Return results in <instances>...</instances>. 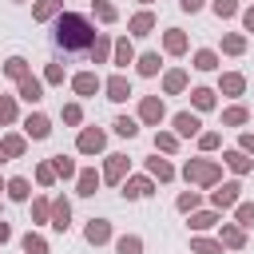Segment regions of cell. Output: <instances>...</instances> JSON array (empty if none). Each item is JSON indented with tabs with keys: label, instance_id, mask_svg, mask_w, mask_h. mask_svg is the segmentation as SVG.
<instances>
[{
	"label": "cell",
	"instance_id": "obj_1",
	"mask_svg": "<svg viewBox=\"0 0 254 254\" xmlns=\"http://www.w3.org/2000/svg\"><path fill=\"white\" fill-rule=\"evenodd\" d=\"M56 44L67 48V52L91 48V44H95V28H91V20H83V16H75V12H64V16L56 20Z\"/></svg>",
	"mask_w": 254,
	"mask_h": 254
},
{
	"label": "cell",
	"instance_id": "obj_2",
	"mask_svg": "<svg viewBox=\"0 0 254 254\" xmlns=\"http://www.w3.org/2000/svg\"><path fill=\"white\" fill-rule=\"evenodd\" d=\"M183 175H187L190 183H202V187L218 183V167H214V163H202V159H190V163L183 167Z\"/></svg>",
	"mask_w": 254,
	"mask_h": 254
},
{
	"label": "cell",
	"instance_id": "obj_3",
	"mask_svg": "<svg viewBox=\"0 0 254 254\" xmlns=\"http://www.w3.org/2000/svg\"><path fill=\"white\" fill-rule=\"evenodd\" d=\"M24 135H32V139H48V135H52L48 115H40V111H36V115H28V119H24Z\"/></svg>",
	"mask_w": 254,
	"mask_h": 254
},
{
	"label": "cell",
	"instance_id": "obj_4",
	"mask_svg": "<svg viewBox=\"0 0 254 254\" xmlns=\"http://www.w3.org/2000/svg\"><path fill=\"white\" fill-rule=\"evenodd\" d=\"M103 131H95V127H87V131H79V151H87V155H95V151H103Z\"/></svg>",
	"mask_w": 254,
	"mask_h": 254
},
{
	"label": "cell",
	"instance_id": "obj_5",
	"mask_svg": "<svg viewBox=\"0 0 254 254\" xmlns=\"http://www.w3.org/2000/svg\"><path fill=\"white\" fill-rule=\"evenodd\" d=\"M238 190H242L238 183H222V187L214 190V206H218V210H226V206H234V202H238Z\"/></svg>",
	"mask_w": 254,
	"mask_h": 254
},
{
	"label": "cell",
	"instance_id": "obj_6",
	"mask_svg": "<svg viewBox=\"0 0 254 254\" xmlns=\"http://www.w3.org/2000/svg\"><path fill=\"white\" fill-rule=\"evenodd\" d=\"M52 226H56V230H67V226H71V206H67V198H56V202H52Z\"/></svg>",
	"mask_w": 254,
	"mask_h": 254
},
{
	"label": "cell",
	"instance_id": "obj_7",
	"mask_svg": "<svg viewBox=\"0 0 254 254\" xmlns=\"http://www.w3.org/2000/svg\"><path fill=\"white\" fill-rule=\"evenodd\" d=\"M127 95H131V83H127V75H111V79H107V99L123 103Z\"/></svg>",
	"mask_w": 254,
	"mask_h": 254
},
{
	"label": "cell",
	"instance_id": "obj_8",
	"mask_svg": "<svg viewBox=\"0 0 254 254\" xmlns=\"http://www.w3.org/2000/svg\"><path fill=\"white\" fill-rule=\"evenodd\" d=\"M20 99L40 103V99H44V83H40V79H32V75H24V79H20Z\"/></svg>",
	"mask_w": 254,
	"mask_h": 254
},
{
	"label": "cell",
	"instance_id": "obj_9",
	"mask_svg": "<svg viewBox=\"0 0 254 254\" xmlns=\"http://www.w3.org/2000/svg\"><path fill=\"white\" fill-rule=\"evenodd\" d=\"M123 175H127V159H123V155H107V167H103V179H107V183H119Z\"/></svg>",
	"mask_w": 254,
	"mask_h": 254
},
{
	"label": "cell",
	"instance_id": "obj_10",
	"mask_svg": "<svg viewBox=\"0 0 254 254\" xmlns=\"http://www.w3.org/2000/svg\"><path fill=\"white\" fill-rule=\"evenodd\" d=\"M139 119H143V123H159V119H163V99H151V95H147L143 107H139Z\"/></svg>",
	"mask_w": 254,
	"mask_h": 254
},
{
	"label": "cell",
	"instance_id": "obj_11",
	"mask_svg": "<svg viewBox=\"0 0 254 254\" xmlns=\"http://www.w3.org/2000/svg\"><path fill=\"white\" fill-rule=\"evenodd\" d=\"M198 127H202L198 115H190V111H179V115H175V131H179V135H198Z\"/></svg>",
	"mask_w": 254,
	"mask_h": 254
},
{
	"label": "cell",
	"instance_id": "obj_12",
	"mask_svg": "<svg viewBox=\"0 0 254 254\" xmlns=\"http://www.w3.org/2000/svg\"><path fill=\"white\" fill-rule=\"evenodd\" d=\"M151 190H155L151 179H127V183H123V194H127V198H147Z\"/></svg>",
	"mask_w": 254,
	"mask_h": 254
},
{
	"label": "cell",
	"instance_id": "obj_13",
	"mask_svg": "<svg viewBox=\"0 0 254 254\" xmlns=\"http://www.w3.org/2000/svg\"><path fill=\"white\" fill-rule=\"evenodd\" d=\"M107 238H111V226H107L103 218H91V222H87V242L99 246V242H107Z\"/></svg>",
	"mask_w": 254,
	"mask_h": 254
},
{
	"label": "cell",
	"instance_id": "obj_14",
	"mask_svg": "<svg viewBox=\"0 0 254 254\" xmlns=\"http://www.w3.org/2000/svg\"><path fill=\"white\" fill-rule=\"evenodd\" d=\"M71 83H75V91H79V95H95V91H99V75H91V71L75 75Z\"/></svg>",
	"mask_w": 254,
	"mask_h": 254
},
{
	"label": "cell",
	"instance_id": "obj_15",
	"mask_svg": "<svg viewBox=\"0 0 254 254\" xmlns=\"http://www.w3.org/2000/svg\"><path fill=\"white\" fill-rule=\"evenodd\" d=\"M147 171H151L155 179H163V183H167V179H175V167H171L167 159H147Z\"/></svg>",
	"mask_w": 254,
	"mask_h": 254
},
{
	"label": "cell",
	"instance_id": "obj_16",
	"mask_svg": "<svg viewBox=\"0 0 254 254\" xmlns=\"http://www.w3.org/2000/svg\"><path fill=\"white\" fill-rule=\"evenodd\" d=\"M131 60H135V48L127 40H115V67H127Z\"/></svg>",
	"mask_w": 254,
	"mask_h": 254
},
{
	"label": "cell",
	"instance_id": "obj_17",
	"mask_svg": "<svg viewBox=\"0 0 254 254\" xmlns=\"http://www.w3.org/2000/svg\"><path fill=\"white\" fill-rule=\"evenodd\" d=\"M115 135H123V139H135V135H139V123H135L131 115H119V119H115Z\"/></svg>",
	"mask_w": 254,
	"mask_h": 254
},
{
	"label": "cell",
	"instance_id": "obj_18",
	"mask_svg": "<svg viewBox=\"0 0 254 254\" xmlns=\"http://www.w3.org/2000/svg\"><path fill=\"white\" fill-rule=\"evenodd\" d=\"M0 151H4V159H20V155H24V139H20V135H8V139L0 143Z\"/></svg>",
	"mask_w": 254,
	"mask_h": 254
},
{
	"label": "cell",
	"instance_id": "obj_19",
	"mask_svg": "<svg viewBox=\"0 0 254 254\" xmlns=\"http://www.w3.org/2000/svg\"><path fill=\"white\" fill-rule=\"evenodd\" d=\"M151 28H155V16H151V12H139V16L131 20V32H135V36H147Z\"/></svg>",
	"mask_w": 254,
	"mask_h": 254
},
{
	"label": "cell",
	"instance_id": "obj_20",
	"mask_svg": "<svg viewBox=\"0 0 254 254\" xmlns=\"http://www.w3.org/2000/svg\"><path fill=\"white\" fill-rule=\"evenodd\" d=\"M194 67H198V71H214V67H218V56H214L210 48H202V52L194 56Z\"/></svg>",
	"mask_w": 254,
	"mask_h": 254
},
{
	"label": "cell",
	"instance_id": "obj_21",
	"mask_svg": "<svg viewBox=\"0 0 254 254\" xmlns=\"http://www.w3.org/2000/svg\"><path fill=\"white\" fill-rule=\"evenodd\" d=\"M190 99H194V107H198V111L214 107V91H210V87H194V91H190Z\"/></svg>",
	"mask_w": 254,
	"mask_h": 254
},
{
	"label": "cell",
	"instance_id": "obj_22",
	"mask_svg": "<svg viewBox=\"0 0 254 254\" xmlns=\"http://www.w3.org/2000/svg\"><path fill=\"white\" fill-rule=\"evenodd\" d=\"M163 87L175 95V91H183L187 87V71H167V79H163Z\"/></svg>",
	"mask_w": 254,
	"mask_h": 254
},
{
	"label": "cell",
	"instance_id": "obj_23",
	"mask_svg": "<svg viewBox=\"0 0 254 254\" xmlns=\"http://www.w3.org/2000/svg\"><path fill=\"white\" fill-rule=\"evenodd\" d=\"M226 163H230V171H238V175H246V171H250L246 151H230V155H226Z\"/></svg>",
	"mask_w": 254,
	"mask_h": 254
},
{
	"label": "cell",
	"instance_id": "obj_24",
	"mask_svg": "<svg viewBox=\"0 0 254 254\" xmlns=\"http://www.w3.org/2000/svg\"><path fill=\"white\" fill-rule=\"evenodd\" d=\"M95 187H99V175L95 171H79V194H95Z\"/></svg>",
	"mask_w": 254,
	"mask_h": 254
},
{
	"label": "cell",
	"instance_id": "obj_25",
	"mask_svg": "<svg viewBox=\"0 0 254 254\" xmlns=\"http://www.w3.org/2000/svg\"><path fill=\"white\" fill-rule=\"evenodd\" d=\"M8 194H12L16 202H28V194H32V190H28V179H12V183H8Z\"/></svg>",
	"mask_w": 254,
	"mask_h": 254
},
{
	"label": "cell",
	"instance_id": "obj_26",
	"mask_svg": "<svg viewBox=\"0 0 254 254\" xmlns=\"http://www.w3.org/2000/svg\"><path fill=\"white\" fill-rule=\"evenodd\" d=\"M56 12H60V0H40V4L32 8L36 20H48V16H56Z\"/></svg>",
	"mask_w": 254,
	"mask_h": 254
},
{
	"label": "cell",
	"instance_id": "obj_27",
	"mask_svg": "<svg viewBox=\"0 0 254 254\" xmlns=\"http://www.w3.org/2000/svg\"><path fill=\"white\" fill-rule=\"evenodd\" d=\"M115 250H119V254H139V250H143V242H139L135 234H123V238L115 242Z\"/></svg>",
	"mask_w": 254,
	"mask_h": 254
},
{
	"label": "cell",
	"instance_id": "obj_28",
	"mask_svg": "<svg viewBox=\"0 0 254 254\" xmlns=\"http://www.w3.org/2000/svg\"><path fill=\"white\" fill-rule=\"evenodd\" d=\"M163 44H167V52H183V48H187V36H183V32H179V28H171V32H167V40H163Z\"/></svg>",
	"mask_w": 254,
	"mask_h": 254
},
{
	"label": "cell",
	"instance_id": "obj_29",
	"mask_svg": "<svg viewBox=\"0 0 254 254\" xmlns=\"http://www.w3.org/2000/svg\"><path fill=\"white\" fill-rule=\"evenodd\" d=\"M139 71H143V75H155V71H159V52L139 56Z\"/></svg>",
	"mask_w": 254,
	"mask_h": 254
},
{
	"label": "cell",
	"instance_id": "obj_30",
	"mask_svg": "<svg viewBox=\"0 0 254 254\" xmlns=\"http://www.w3.org/2000/svg\"><path fill=\"white\" fill-rule=\"evenodd\" d=\"M4 71H8V75H12V79H24V75H28V64H24V60H20V56H12V60H8V64H4Z\"/></svg>",
	"mask_w": 254,
	"mask_h": 254
},
{
	"label": "cell",
	"instance_id": "obj_31",
	"mask_svg": "<svg viewBox=\"0 0 254 254\" xmlns=\"http://www.w3.org/2000/svg\"><path fill=\"white\" fill-rule=\"evenodd\" d=\"M242 87H246V79H242V75H234V71H230V75H222V91H226V95H238Z\"/></svg>",
	"mask_w": 254,
	"mask_h": 254
},
{
	"label": "cell",
	"instance_id": "obj_32",
	"mask_svg": "<svg viewBox=\"0 0 254 254\" xmlns=\"http://www.w3.org/2000/svg\"><path fill=\"white\" fill-rule=\"evenodd\" d=\"M222 123H226V127L246 123V107H226V111H222Z\"/></svg>",
	"mask_w": 254,
	"mask_h": 254
},
{
	"label": "cell",
	"instance_id": "obj_33",
	"mask_svg": "<svg viewBox=\"0 0 254 254\" xmlns=\"http://www.w3.org/2000/svg\"><path fill=\"white\" fill-rule=\"evenodd\" d=\"M222 246H242V226H222Z\"/></svg>",
	"mask_w": 254,
	"mask_h": 254
},
{
	"label": "cell",
	"instance_id": "obj_34",
	"mask_svg": "<svg viewBox=\"0 0 254 254\" xmlns=\"http://www.w3.org/2000/svg\"><path fill=\"white\" fill-rule=\"evenodd\" d=\"M24 250H28V254H48V246H44L40 234H24Z\"/></svg>",
	"mask_w": 254,
	"mask_h": 254
},
{
	"label": "cell",
	"instance_id": "obj_35",
	"mask_svg": "<svg viewBox=\"0 0 254 254\" xmlns=\"http://www.w3.org/2000/svg\"><path fill=\"white\" fill-rule=\"evenodd\" d=\"M52 167H56V175H64V179H71V175H75V163H71V159H64V155H56V163H52Z\"/></svg>",
	"mask_w": 254,
	"mask_h": 254
},
{
	"label": "cell",
	"instance_id": "obj_36",
	"mask_svg": "<svg viewBox=\"0 0 254 254\" xmlns=\"http://www.w3.org/2000/svg\"><path fill=\"white\" fill-rule=\"evenodd\" d=\"M16 119V103H12V95H4L0 99V123H12Z\"/></svg>",
	"mask_w": 254,
	"mask_h": 254
},
{
	"label": "cell",
	"instance_id": "obj_37",
	"mask_svg": "<svg viewBox=\"0 0 254 254\" xmlns=\"http://www.w3.org/2000/svg\"><path fill=\"white\" fill-rule=\"evenodd\" d=\"M242 48H246V40H242V36H226V40H222V52H230V56H238Z\"/></svg>",
	"mask_w": 254,
	"mask_h": 254
},
{
	"label": "cell",
	"instance_id": "obj_38",
	"mask_svg": "<svg viewBox=\"0 0 254 254\" xmlns=\"http://www.w3.org/2000/svg\"><path fill=\"white\" fill-rule=\"evenodd\" d=\"M194 250H198V254H218V250H222V242H210V238H194Z\"/></svg>",
	"mask_w": 254,
	"mask_h": 254
},
{
	"label": "cell",
	"instance_id": "obj_39",
	"mask_svg": "<svg viewBox=\"0 0 254 254\" xmlns=\"http://www.w3.org/2000/svg\"><path fill=\"white\" fill-rule=\"evenodd\" d=\"M238 226H254V202H242L238 206Z\"/></svg>",
	"mask_w": 254,
	"mask_h": 254
},
{
	"label": "cell",
	"instance_id": "obj_40",
	"mask_svg": "<svg viewBox=\"0 0 254 254\" xmlns=\"http://www.w3.org/2000/svg\"><path fill=\"white\" fill-rule=\"evenodd\" d=\"M214 12L226 20V16H234V12H238V0H214Z\"/></svg>",
	"mask_w": 254,
	"mask_h": 254
},
{
	"label": "cell",
	"instance_id": "obj_41",
	"mask_svg": "<svg viewBox=\"0 0 254 254\" xmlns=\"http://www.w3.org/2000/svg\"><path fill=\"white\" fill-rule=\"evenodd\" d=\"M214 222H218V218H214L210 210H206V214H194V218H190V226H194V230H206V226H214Z\"/></svg>",
	"mask_w": 254,
	"mask_h": 254
},
{
	"label": "cell",
	"instance_id": "obj_42",
	"mask_svg": "<svg viewBox=\"0 0 254 254\" xmlns=\"http://www.w3.org/2000/svg\"><path fill=\"white\" fill-rule=\"evenodd\" d=\"M95 16H99V20H107V24H111V20H115V8H111V4H107V0H99V4H95Z\"/></svg>",
	"mask_w": 254,
	"mask_h": 254
},
{
	"label": "cell",
	"instance_id": "obj_43",
	"mask_svg": "<svg viewBox=\"0 0 254 254\" xmlns=\"http://www.w3.org/2000/svg\"><path fill=\"white\" fill-rule=\"evenodd\" d=\"M194 206H198V194H194V190L179 194V210H194Z\"/></svg>",
	"mask_w": 254,
	"mask_h": 254
},
{
	"label": "cell",
	"instance_id": "obj_44",
	"mask_svg": "<svg viewBox=\"0 0 254 254\" xmlns=\"http://www.w3.org/2000/svg\"><path fill=\"white\" fill-rule=\"evenodd\" d=\"M44 79H48V83H64V67H60V64H52V67L44 71Z\"/></svg>",
	"mask_w": 254,
	"mask_h": 254
},
{
	"label": "cell",
	"instance_id": "obj_45",
	"mask_svg": "<svg viewBox=\"0 0 254 254\" xmlns=\"http://www.w3.org/2000/svg\"><path fill=\"white\" fill-rule=\"evenodd\" d=\"M175 143H179L175 135H155V147H159V151H175Z\"/></svg>",
	"mask_w": 254,
	"mask_h": 254
},
{
	"label": "cell",
	"instance_id": "obj_46",
	"mask_svg": "<svg viewBox=\"0 0 254 254\" xmlns=\"http://www.w3.org/2000/svg\"><path fill=\"white\" fill-rule=\"evenodd\" d=\"M36 179H40V183H44V187H48V183H52V179H56V167H48V163H44V167H40V171H36Z\"/></svg>",
	"mask_w": 254,
	"mask_h": 254
},
{
	"label": "cell",
	"instance_id": "obj_47",
	"mask_svg": "<svg viewBox=\"0 0 254 254\" xmlns=\"http://www.w3.org/2000/svg\"><path fill=\"white\" fill-rule=\"evenodd\" d=\"M64 123H79V107H75V103L64 107Z\"/></svg>",
	"mask_w": 254,
	"mask_h": 254
},
{
	"label": "cell",
	"instance_id": "obj_48",
	"mask_svg": "<svg viewBox=\"0 0 254 254\" xmlns=\"http://www.w3.org/2000/svg\"><path fill=\"white\" fill-rule=\"evenodd\" d=\"M198 143H202V151H210V147H218V135L206 131V135H198Z\"/></svg>",
	"mask_w": 254,
	"mask_h": 254
},
{
	"label": "cell",
	"instance_id": "obj_49",
	"mask_svg": "<svg viewBox=\"0 0 254 254\" xmlns=\"http://www.w3.org/2000/svg\"><path fill=\"white\" fill-rule=\"evenodd\" d=\"M32 210H36V218H40V222H44V218H48V214H52V206H48V202H44V198H40V202H36V206H32Z\"/></svg>",
	"mask_w": 254,
	"mask_h": 254
},
{
	"label": "cell",
	"instance_id": "obj_50",
	"mask_svg": "<svg viewBox=\"0 0 254 254\" xmlns=\"http://www.w3.org/2000/svg\"><path fill=\"white\" fill-rule=\"evenodd\" d=\"M91 56H95V60H103V56H107V40H99V44H91Z\"/></svg>",
	"mask_w": 254,
	"mask_h": 254
},
{
	"label": "cell",
	"instance_id": "obj_51",
	"mask_svg": "<svg viewBox=\"0 0 254 254\" xmlns=\"http://www.w3.org/2000/svg\"><path fill=\"white\" fill-rule=\"evenodd\" d=\"M179 8H183V12H198V8H202V0H179Z\"/></svg>",
	"mask_w": 254,
	"mask_h": 254
},
{
	"label": "cell",
	"instance_id": "obj_52",
	"mask_svg": "<svg viewBox=\"0 0 254 254\" xmlns=\"http://www.w3.org/2000/svg\"><path fill=\"white\" fill-rule=\"evenodd\" d=\"M242 24H246V32H254V8H246V12H242Z\"/></svg>",
	"mask_w": 254,
	"mask_h": 254
},
{
	"label": "cell",
	"instance_id": "obj_53",
	"mask_svg": "<svg viewBox=\"0 0 254 254\" xmlns=\"http://www.w3.org/2000/svg\"><path fill=\"white\" fill-rule=\"evenodd\" d=\"M242 151H246V155H254V135H242Z\"/></svg>",
	"mask_w": 254,
	"mask_h": 254
},
{
	"label": "cell",
	"instance_id": "obj_54",
	"mask_svg": "<svg viewBox=\"0 0 254 254\" xmlns=\"http://www.w3.org/2000/svg\"><path fill=\"white\" fill-rule=\"evenodd\" d=\"M12 238V230H8V222H0V242H8Z\"/></svg>",
	"mask_w": 254,
	"mask_h": 254
},
{
	"label": "cell",
	"instance_id": "obj_55",
	"mask_svg": "<svg viewBox=\"0 0 254 254\" xmlns=\"http://www.w3.org/2000/svg\"><path fill=\"white\" fill-rule=\"evenodd\" d=\"M0 159H4V151H0Z\"/></svg>",
	"mask_w": 254,
	"mask_h": 254
},
{
	"label": "cell",
	"instance_id": "obj_56",
	"mask_svg": "<svg viewBox=\"0 0 254 254\" xmlns=\"http://www.w3.org/2000/svg\"><path fill=\"white\" fill-rule=\"evenodd\" d=\"M143 4H151V0H143Z\"/></svg>",
	"mask_w": 254,
	"mask_h": 254
}]
</instances>
